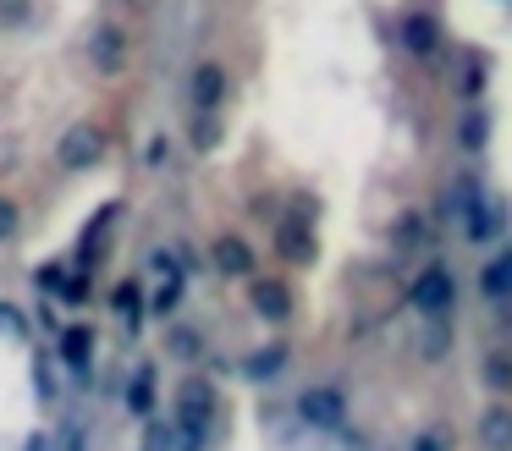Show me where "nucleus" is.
I'll use <instances>...</instances> for the list:
<instances>
[{
	"label": "nucleus",
	"instance_id": "f257e3e1",
	"mask_svg": "<svg viewBox=\"0 0 512 451\" xmlns=\"http://www.w3.org/2000/svg\"><path fill=\"white\" fill-rule=\"evenodd\" d=\"M452 209H457V220H463V231H468L474 242H490L501 226H507V209H501L496 198H485V187H479V176H474V171L457 176V187H452Z\"/></svg>",
	"mask_w": 512,
	"mask_h": 451
},
{
	"label": "nucleus",
	"instance_id": "f03ea898",
	"mask_svg": "<svg viewBox=\"0 0 512 451\" xmlns=\"http://www.w3.org/2000/svg\"><path fill=\"white\" fill-rule=\"evenodd\" d=\"M105 149H111L105 127H94V121H78V127L61 132L56 160H61V171H89V165H100V160H105Z\"/></svg>",
	"mask_w": 512,
	"mask_h": 451
},
{
	"label": "nucleus",
	"instance_id": "7ed1b4c3",
	"mask_svg": "<svg viewBox=\"0 0 512 451\" xmlns=\"http://www.w3.org/2000/svg\"><path fill=\"white\" fill-rule=\"evenodd\" d=\"M149 270H155V292H149V314L171 319L182 303V286H188V264L182 253H149Z\"/></svg>",
	"mask_w": 512,
	"mask_h": 451
},
{
	"label": "nucleus",
	"instance_id": "20e7f679",
	"mask_svg": "<svg viewBox=\"0 0 512 451\" xmlns=\"http://www.w3.org/2000/svg\"><path fill=\"white\" fill-rule=\"evenodd\" d=\"M408 303L419 308L424 319H446V314H452V303H457V281L441 270V264H430V270H419V275H413Z\"/></svg>",
	"mask_w": 512,
	"mask_h": 451
},
{
	"label": "nucleus",
	"instance_id": "39448f33",
	"mask_svg": "<svg viewBox=\"0 0 512 451\" xmlns=\"http://www.w3.org/2000/svg\"><path fill=\"white\" fill-rule=\"evenodd\" d=\"M210 418H215V391L204 380H188V391H182V440H188V451L204 446V435H210Z\"/></svg>",
	"mask_w": 512,
	"mask_h": 451
},
{
	"label": "nucleus",
	"instance_id": "423d86ee",
	"mask_svg": "<svg viewBox=\"0 0 512 451\" xmlns=\"http://www.w3.org/2000/svg\"><path fill=\"white\" fill-rule=\"evenodd\" d=\"M298 413H303V424L325 429V435L347 424V402H342V391H331V385H309V391L298 396Z\"/></svg>",
	"mask_w": 512,
	"mask_h": 451
},
{
	"label": "nucleus",
	"instance_id": "0eeeda50",
	"mask_svg": "<svg viewBox=\"0 0 512 451\" xmlns=\"http://www.w3.org/2000/svg\"><path fill=\"white\" fill-rule=\"evenodd\" d=\"M188 99H193V110L199 116H210L215 105L226 99V72L215 61H204V66H193V83H188Z\"/></svg>",
	"mask_w": 512,
	"mask_h": 451
},
{
	"label": "nucleus",
	"instance_id": "6e6552de",
	"mask_svg": "<svg viewBox=\"0 0 512 451\" xmlns=\"http://www.w3.org/2000/svg\"><path fill=\"white\" fill-rule=\"evenodd\" d=\"M435 39H441V22H435L430 11H408V17H402V50L430 55V50H435Z\"/></svg>",
	"mask_w": 512,
	"mask_h": 451
},
{
	"label": "nucleus",
	"instance_id": "1a4fd4ad",
	"mask_svg": "<svg viewBox=\"0 0 512 451\" xmlns=\"http://www.w3.org/2000/svg\"><path fill=\"white\" fill-rule=\"evenodd\" d=\"M89 55H94L100 72H122V66H127V33L122 28H100V33H94V44H89Z\"/></svg>",
	"mask_w": 512,
	"mask_h": 451
},
{
	"label": "nucleus",
	"instance_id": "9d476101",
	"mask_svg": "<svg viewBox=\"0 0 512 451\" xmlns=\"http://www.w3.org/2000/svg\"><path fill=\"white\" fill-rule=\"evenodd\" d=\"M210 259H215V270H221V275H254V248H248L243 237H221L210 248Z\"/></svg>",
	"mask_w": 512,
	"mask_h": 451
},
{
	"label": "nucleus",
	"instance_id": "9b49d317",
	"mask_svg": "<svg viewBox=\"0 0 512 451\" xmlns=\"http://www.w3.org/2000/svg\"><path fill=\"white\" fill-rule=\"evenodd\" d=\"M479 286H485L490 303H512V248H501L496 259L479 270Z\"/></svg>",
	"mask_w": 512,
	"mask_h": 451
},
{
	"label": "nucleus",
	"instance_id": "f8f14e48",
	"mask_svg": "<svg viewBox=\"0 0 512 451\" xmlns=\"http://www.w3.org/2000/svg\"><path fill=\"white\" fill-rule=\"evenodd\" d=\"M254 308H259V319L281 325V319L292 314V292L281 281H254Z\"/></svg>",
	"mask_w": 512,
	"mask_h": 451
},
{
	"label": "nucleus",
	"instance_id": "ddd939ff",
	"mask_svg": "<svg viewBox=\"0 0 512 451\" xmlns=\"http://www.w3.org/2000/svg\"><path fill=\"white\" fill-rule=\"evenodd\" d=\"M479 446L485 451H512V407H490L479 418Z\"/></svg>",
	"mask_w": 512,
	"mask_h": 451
},
{
	"label": "nucleus",
	"instance_id": "4468645a",
	"mask_svg": "<svg viewBox=\"0 0 512 451\" xmlns=\"http://www.w3.org/2000/svg\"><path fill=\"white\" fill-rule=\"evenodd\" d=\"M89 352H94V336H89V325H72V330H61V363L67 369H89Z\"/></svg>",
	"mask_w": 512,
	"mask_h": 451
},
{
	"label": "nucleus",
	"instance_id": "2eb2a0df",
	"mask_svg": "<svg viewBox=\"0 0 512 451\" xmlns=\"http://www.w3.org/2000/svg\"><path fill=\"white\" fill-rule=\"evenodd\" d=\"M391 242H397V248H424V242H430V220H424V209H408V215L391 226Z\"/></svg>",
	"mask_w": 512,
	"mask_h": 451
},
{
	"label": "nucleus",
	"instance_id": "dca6fc26",
	"mask_svg": "<svg viewBox=\"0 0 512 451\" xmlns=\"http://www.w3.org/2000/svg\"><path fill=\"white\" fill-rule=\"evenodd\" d=\"M457 143H463V149L468 154H479V149H485V143H490V116H485V110H468V116H463V127H457Z\"/></svg>",
	"mask_w": 512,
	"mask_h": 451
},
{
	"label": "nucleus",
	"instance_id": "f3484780",
	"mask_svg": "<svg viewBox=\"0 0 512 451\" xmlns=\"http://www.w3.org/2000/svg\"><path fill=\"white\" fill-rule=\"evenodd\" d=\"M127 407H133V413H149V407H155V369L133 374V385H127Z\"/></svg>",
	"mask_w": 512,
	"mask_h": 451
},
{
	"label": "nucleus",
	"instance_id": "a211bd4d",
	"mask_svg": "<svg viewBox=\"0 0 512 451\" xmlns=\"http://www.w3.org/2000/svg\"><path fill=\"white\" fill-rule=\"evenodd\" d=\"M287 369V347H265V352H254V358L243 363V374H254V380H265V374H281Z\"/></svg>",
	"mask_w": 512,
	"mask_h": 451
},
{
	"label": "nucleus",
	"instance_id": "6ab92c4d",
	"mask_svg": "<svg viewBox=\"0 0 512 451\" xmlns=\"http://www.w3.org/2000/svg\"><path fill=\"white\" fill-rule=\"evenodd\" d=\"M485 385L496 396L512 391V358H507V352H490V358H485Z\"/></svg>",
	"mask_w": 512,
	"mask_h": 451
},
{
	"label": "nucleus",
	"instance_id": "aec40b11",
	"mask_svg": "<svg viewBox=\"0 0 512 451\" xmlns=\"http://www.w3.org/2000/svg\"><path fill=\"white\" fill-rule=\"evenodd\" d=\"M446 341H452L446 319H430V330H424V358H446Z\"/></svg>",
	"mask_w": 512,
	"mask_h": 451
},
{
	"label": "nucleus",
	"instance_id": "412c9836",
	"mask_svg": "<svg viewBox=\"0 0 512 451\" xmlns=\"http://www.w3.org/2000/svg\"><path fill=\"white\" fill-rule=\"evenodd\" d=\"M0 330H6V336H17V341H28V319H23V308H12L6 297H0Z\"/></svg>",
	"mask_w": 512,
	"mask_h": 451
},
{
	"label": "nucleus",
	"instance_id": "4be33fe9",
	"mask_svg": "<svg viewBox=\"0 0 512 451\" xmlns=\"http://www.w3.org/2000/svg\"><path fill=\"white\" fill-rule=\"evenodd\" d=\"M171 352H177V358H199L204 336H199V330H171Z\"/></svg>",
	"mask_w": 512,
	"mask_h": 451
},
{
	"label": "nucleus",
	"instance_id": "5701e85b",
	"mask_svg": "<svg viewBox=\"0 0 512 451\" xmlns=\"http://www.w3.org/2000/svg\"><path fill=\"white\" fill-rule=\"evenodd\" d=\"M116 314H122L127 319V325H138V286H122V292H116Z\"/></svg>",
	"mask_w": 512,
	"mask_h": 451
},
{
	"label": "nucleus",
	"instance_id": "b1692460",
	"mask_svg": "<svg viewBox=\"0 0 512 451\" xmlns=\"http://www.w3.org/2000/svg\"><path fill=\"white\" fill-rule=\"evenodd\" d=\"M12 237H17V204L0 198V242H12Z\"/></svg>",
	"mask_w": 512,
	"mask_h": 451
},
{
	"label": "nucleus",
	"instance_id": "393cba45",
	"mask_svg": "<svg viewBox=\"0 0 512 451\" xmlns=\"http://www.w3.org/2000/svg\"><path fill=\"white\" fill-rule=\"evenodd\" d=\"M61 451H89L83 446V429H61Z\"/></svg>",
	"mask_w": 512,
	"mask_h": 451
},
{
	"label": "nucleus",
	"instance_id": "a878e982",
	"mask_svg": "<svg viewBox=\"0 0 512 451\" xmlns=\"http://www.w3.org/2000/svg\"><path fill=\"white\" fill-rule=\"evenodd\" d=\"M441 446H446L441 429H430V435H419V446H413V451H441Z\"/></svg>",
	"mask_w": 512,
	"mask_h": 451
},
{
	"label": "nucleus",
	"instance_id": "bb28decb",
	"mask_svg": "<svg viewBox=\"0 0 512 451\" xmlns=\"http://www.w3.org/2000/svg\"><path fill=\"white\" fill-rule=\"evenodd\" d=\"M210 143H215V121L199 116V149H210Z\"/></svg>",
	"mask_w": 512,
	"mask_h": 451
}]
</instances>
